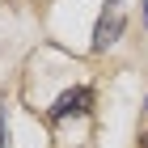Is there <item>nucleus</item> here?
<instances>
[{"label":"nucleus","mask_w":148,"mask_h":148,"mask_svg":"<svg viewBox=\"0 0 148 148\" xmlns=\"http://www.w3.org/2000/svg\"><path fill=\"white\" fill-rule=\"evenodd\" d=\"M144 25H148V0H144Z\"/></svg>","instance_id":"obj_4"},{"label":"nucleus","mask_w":148,"mask_h":148,"mask_svg":"<svg viewBox=\"0 0 148 148\" xmlns=\"http://www.w3.org/2000/svg\"><path fill=\"white\" fill-rule=\"evenodd\" d=\"M123 25H127V4H123V0H106L102 17H97V25H93V51L114 47L119 34H123Z\"/></svg>","instance_id":"obj_1"},{"label":"nucleus","mask_w":148,"mask_h":148,"mask_svg":"<svg viewBox=\"0 0 148 148\" xmlns=\"http://www.w3.org/2000/svg\"><path fill=\"white\" fill-rule=\"evenodd\" d=\"M93 110V93L89 89H68V93H59V102L51 106V119H68V114H89Z\"/></svg>","instance_id":"obj_2"},{"label":"nucleus","mask_w":148,"mask_h":148,"mask_svg":"<svg viewBox=\"0 0 148 148\" xmlns=\"http://www.w3.org/2000/svg\"><path fill=\"white\" fill-rule=\"evenodd\" d=\"M9 144V123H4V119H0V148Z\"/></svg>","instance_id":"obj_3"}]
</instances>
